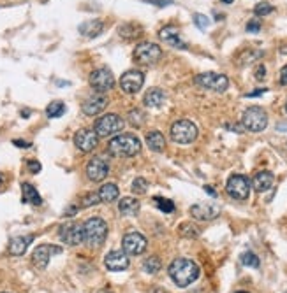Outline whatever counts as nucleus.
I'll return each instance as SVG.
<instances>
[{
	"mask_svg": "<svg viewBox=\"0 0 287 293\" xmlns=\"http://www.w3.org/2000/svg\"><path fill=\"white\" fill-rule=\"evenodd\" d=\"M169 278L180 288H187L199 278V267L188 258H176L169 265Z\"/></svg>",
	"mask_w": 287,
	"mask_h": 293,
	"instance_id": "1",
	"label": "nucleus"
},
{
	"mask_svg": "<svg viewBox=\"0 0 287 293\" xmlns=\"http://www.w3.org/2000/svg\"><path fill=\"white\" fill-rule=\"evenodd\" d=\"M109 155L117 158H129L141 151V141L134 134H122L113 137L108 144Z\"/></svg>",
	"mask_w": 287,
	"mask_h": 293,
	"instance_id": "2",
	"label": "nucleus"
},
{
	"mask_svg": "<svg viewBox=\"0 0 287 293\" xmlns=\"http://www.w3.org/2000/svg\"><path fill=\"white\" fill-rule=\"evenodd\" d=\"M83 234L85 244H88L90 247H99L104 244L106 237H108V223L99 216L90 218L83 225Z\"/></svg>",
	"mask_w": 287,
	"mask_h": 293,
	"instance_id": "3",
	"label": "nucleus"
},
{
	"mask_svg": "<svg viewBox=\"0 0 287 293\" xmlns=\"http://www.w3.org/2000/svg\"><path fill=\"white\" fill-rule=\"evenodd\" d=\"M241 125L248 132H262L268 127V114L259 106H252L241 116Z\"/></svg>",
	"mask_w": 287,
	"mask_h": 293,
	"instance_id": "4",
	"label": "nucleus"
},
{
	"mask_svg": "<svg viewBox=\"0 0 287 293\" xmlns=\"http://www.w3.org/2000/svg\"><path fill=\"white\" fill-rule=\"evenodd\" d=\"M198 127L190 119H178L171 127V139L176 144H190L198 139Z\"/></svg>",
	"mask_w": 287,
	"mask_h": 293,
	"instance_id": "5",
	"label": "nucleus"
},
{
	"mask_svg": "<svg viewBox=\"0 0 287 293\" xmlns=\"http://www.w3.org/2000/svg\"><path fill=\"white\" fill-rule=\"evenodd\" d=\"M124 119H122L118 114H106V116L99 118L95 121V130L99 137H109V135H114L118 132L124 130Z\"/></svg>",
	"mask_w": 287,
	"mask_h": 293,
	"instance_id": "6",
	"label": "nucleus"
},
{
	"mask_svg": "<svg viewBox=\"0 0 287 293\" xmlns=\"http://www.w3.org/2000/svg\"><path fill=\"white\" fill-rule=\"evenodd\" d=\"M196 85L203 86L206 90H212V92L222 93L227 90L229 86V79L224 74H217V72H204L196 76Z\"/></svg>",
	"mask_w": 287,
	"mask_h": 293,
	"instance_id": "7",
	"label": "nucleus"
},
{
	"mask_svg": "<svg viewBox=\"0 0 287 293\" xmlns=\"http://www.w3.org/2000/svg\"><path fill=\"white\" fill-rule=\"evenodd\" d=\"M59 237L65 246H80L85 241L83 225L76 221H69L59 228Z\"/></svg>",
	"mask_w": 287,
	"mask_h": 293,
	"instance_id": "8",
	"label": "nucleus"
},
{
	"mask_svg": "<svg viewBox=\"0 0 287 293\" xmlns=\"http://www.w3.org/2000/svg\"><path fill=\"white\" fill-rule=\"evenodd\" d=\"M162 49L155 43H141L138 44L136 51H134V58L143 65H154L161 60Z\"/></svg>",
	"mask_w": 287,
	"mask_h": 293,
	"instance_id": "9",
	"label": "nucleus"
},
{
	"mask_svg": "<svg viewBox=\"0 0 287 293\" xmlns=\"http://www.w3.org/2000/svg\"><path fill=\"white\" fill-rule=\"evenodd\" d=\"M225 190H227V195L235 200H247L250 195V183L245 176L235 174L227 179Z\"/></svg>",
	"mask_w": 287,
	"mask_h": 293,
	"instance_id": "10",
	"label": "nucleus"
},
{
	"mask_svg": "<svg viewBox=\"0 0 287 293\" xmlns=\"http://www.w3.org/2000/svg\"><path fill=\"white\" fill-rule=\"evenodd\" d=\"M90 86H92L95 92L99 93H106L109 92V90L114 86V76L113 72L109 71V69L102 67V69H97V71H93L90 74Z\"/></svg>",
	"mask_w": 287,
	"mask_h": 293,
	"instance_id": "11",
	"label": "nucleus"
},
{
	"mask_svg": "<svg viewBox=\"0 0 287 293\" xmlns=\"http://www.w3.org/2000/svg\"><path fill=\"white\" fill-rule=\"evenodd\" d=\"M99 144V135L93 129H81L76 132L74 135V146L80 151L83 153H90L93 151Z\"/></svg>",
	"mask_w": 287,
	"mask_h": 293,
	"instance_id": "12",
	"label": "nucleus"
},
{
	"mask_svg": "<svg viewBox=\"0 0 287 293\" xmlns=\"http://www.w3.org/2000/svg\"><path fill=\"white\" fill-rule=\"evenodd\" d=\"M122 249H124L127 255H132V257L143 255L146 251V239L139 232L125 234L124 241H122Z\"/></svg>",
	"mask_w": 287,
	"mask_h": 293,
	"instance_id": "13",
	"label": "nucleus"
},
{
	"mask_svg": "<svg viewBox=\"0 0 287 293\" xmlns=\"http://www.w3.org/2000/svg\"><path fill=\"white\" fill-rule=\"evenodd\" d=\"M108 174H109V165L102 156H93L87 163V176L93 183H99V181L104 179Z\"/></svg>",
	"mask_w": 287,
	"mask_h": 293,
	"instance_id": "14",
	"label": "nucleus"
},
{
	"mask_svg": "<svg viewBox=\"0 0 287 293\" xmlns=\"http://www.w3.org/2000/svg\"><path fill=\"white\" fill-rule=\"evenodd\" d=\"M143 85H145V76H143L141 71H127L120 79L122 90L129 95L138 93L143 88Z\"/></svg>",
	"mask_w": 287,
	"mask_h": 293,
	"instance_id": "15",
	"label": "nucleus"
},
{
	"mask_svg": "<svg viewBox=\"0 0 287 293\" xmlns=\"http://www.w3.org/2000/svg\"><path fill=\"white\" fill-rule=\"evenodd\" d=\"M129 255L125 253L124 249H113L109 251L108 255L104 257V265L108 270L111 272H120V270H125L129 267Z\"/></svg>",
	"mask_w": 287,
	"mask_h": 293,
	"instance_id": "16",
	"label": "nucleus"
},
{
	"mask_svg": "<svg viewBox=\"0 0 287 293\" xmlns=\"http://www.w3.org/2000/svg\"><path fill=\"white\" fill-rule=\"evenodd\" d=\"M106 106H108V95L97 92L90 95L87 100L83 102L81 109H83V113L87 114V116H97V114L106 109Z\"/></svg>",
	"mask_w": 287,
	"mask_h": 293,
	"instance_id": "17",
	"label": "nucleus"
},
{
	"mask_svg": "<svg viewBox=\"0 0 287 293\" xmlns=\"http://www.w3.org/2000/svg\"><path fill=\"white\" fill-rule=\"evenodd\" d=\"M60 247L59 246H50V244H43V246H37L32 253V263H34L37 269H46L48 263L51 260V255H56L60 253Z\"/></svg>",
	"mask_w": 287,
	"mask_h": 293,
	"instance_id": "18",
	"label": "nucleus"
},
{
	"mask_svg": "<svg viewBox=\"0 0 287 293\" xmlns=\"http://www.w3.org/2000/svg\"><path fill=\"white\" fill-rule=\"evenodd\" d=\"M192 218L199 221H212L220 214V207L217 204H208V202H199L190 207Z\"/></svg>",
	"mask_w": 287,
	"mask_h": 293,
	"instance_id": "19",
	"label": "nucleus"
},
{
	"mask_svg": "<svg viewBox=\"0 0 287 293\" xmlns=\"http://www.w3.org/2000/svg\"><path fill=\"white\" fill-rule=\"evenodd\" d=\"M159 37H161L164 43L169 44V46L178 48V49H187V44L183 43L182 37H180L178 28L173 27V25H167V27H164L162 30L159 32Z\"/></svg>",
	"mask_w": 287,
	"mask_h": 293,
	"instance_id": "20",
	"label": "nucleus"
},
{
	"mask_svg": "<svg viewBox=\"0 0 287 293\" xmlns=\"http://www.w3.org/2000/svg\"><path fill=\"white\" fill-rule=\"evenodd\" d=\"M32 241H34V235H20V237H13L9 241V255H13V257H20V255H23L25 251L28 249V246L32 244Z\"/></svg>",
	"mask_w": 287,
	"mask_h": 293,
	"instance_id": "21",
	"label": "nucleus"
},
{
	"mask_svg": "<svg viewBox=\"0 0 287 293\" xmlns=\"http://www.w3.org/2000/svg\"><path fill=\"white\" fill-rule=\"evenodd\" d=\"M273 174L270 171H262V172H257L256 176H254V179H252V186L256 192H259V193H264V192H268L270 188L273 186Z\"/></svg>",
	"mask_w": 287,
	"mask_h": 293,
	"instance_id": "22",
	"label": "nucleus"
},
{
	"mask_svg": "<svg viewBox=\"0 0 287 293\" xmlns=\"http://www.w3.org/2000/svg\"><path fill=\"white\" fill-rule=\"evenodd\" d=\"M139 209H141V204H139L138 199H134V197H124L120 202H118V211H120L122 216H136L139 213Z\"/></svg>",
	"mask_w": 287,
	"mask_h": 293,
	"instance_id": "23",
	"label": "nucleus"
},
{
	"mask_svg": "<svg viewBox=\"0 0 287 293\" xmlns=\"http://www.w3.org/2000/svg\"><path fill=\"white\" fill-rule=\"evenodd\" d=\"M146 146L155 153H162L166 148V139L159 130H151L146 134Z\"/></svg>",
	"mask_w": 287,
	"mask_h": 293,
	"instance_id": "24",
	"label": "nucleus"
},
{
	"mask_svg": "<svg viewBox=\"0 0 287 293\" xmlns=\"http://www.w3.org/2000/svg\"><path fill=\"white\" fill-rule=\"evenodd\" d=\"M22 200L23 204H32V205H41L43 204V199L37 193V190L32 186L30 183H23L22 184Z\"/></svg>",
	"mask_w": 287,
	"mask_h": 293,
	"instance_id": "25",
	"label": "nucleus"
},
{
	"mask_svg": "<svg viewBox=\"0 0 287 293\" xmlns=\"http://www.w3.org/2000/svg\"><path fill=\"white\" fill-rule=\"evenodd\" d=\"M143 100H145V106L148 107H161L164 104V100H166V93L161 88H151L146 92Z\"/></svg>",
	"mask_w": 287,
	"mask_h": 293,
	"instance_id": "26",
	"label": "nucleus"
},
{
	"mask_svg": "<svg viewBox=\"0 0 287 293\" xmlns=\"http://www.w3.org/2000/svg\"><path fill=\"white\" fill-rule=\"evenodd\" d=\"M102 30H104V23L101 19H92V22H85L83 25H80V34L87 37H97Z\"/></svg>",
	"mask_w": 287,
	"mask_h": 293,
	"instance_id": "27",
	"label": "nucleus"
},
{
	"mask_svg": "<svg viewBox=\"0 0 287 293\" xmlns=\"http://www.w3.org/2000/svg\"><path fill=\"white\" fill-rule=\"evenodd\" d=\"M99 197H101V202H104V204H111V202H114L118 199V186L114 183H108V184H104L99 192Z\"/></svg>",
	"mask_w": 287,
	"mask_h": 293,
	"instance_id": "28",
	"label": "nucleus"
},
{
	"mask_svg": "<svg viewBox=\"0 0 287 293\" xmlns=\"http://www.w3.org/2000/svg\"><path fill=\"white\" fill-rule=\"evenodd\" d=\"M118 34H120V37H124V39H136L141 34V27H138L136 23H127L118 30Z\"/></svg>",
	"mask_w": 287,
	"mask_h": 293,
	"instance_id": "29",
	"label": "nucleus"
},
{
	"mask_svg": "<svg viewBox=\"0 0 287 293\" xmlns=\"http://www.w3.org/2000/svg\"><path fill=\"white\" fill-rule=\"evenodd\" d=\"M161 267H162V263H161V260H159L157 257H150V258H146L145 262H143V270L146 272V274H150V276H155L159 270H161Z\"/></svg>",
	"mask_w": 287,
	"mask_h": 293,
	"instance_id": "30",
	"label": "nucleus"
},
{
	"mask_svg": "<svg viewBox=\"0 0 287 293\" xmlns=\"http://www.w3.org/2000/svg\"><path fill=\"white\" fill-rule=\"evenodd\" d=\"M65 113V104L62 100H55L46 107V116L48 118H60Z\"/></svg>",
	"mask_w": 287,
	"mask_h": 293,
	"instance_id": "31",
	"label": "nucleus"
},
{
	"mask_svg": "<svg viewBox=\"0 0 287 293\" xmlns=\"http://www.w3.org/2000/svg\"><path fill=\"white\" fill-rule=\"evenodd\" d=\"M178 232L182 234L183 237L194 239V237H198L201 230L196 225H192V223H182V225H180V228H178Z\"/></svg>",
	"mask_w": 287,
	"mask_h": 293,
	"instance_id": "32",
	"label": "nucleus"
},
{
	"mask_svg": "<svg viewBox=\"0 0 287 293\" xmlns=\"http://www.w3.org/2000/svg\"><path fill=\"white\" fill-rule=\"evenodd\" d=\"M81 207H92V205H99L101 204V197L97 192H92V193H87V195L81 197Z\"/></svg>",
	"mask_w": 287,
	"mask_h": 293,
	"instance_id": "33",
	"label": "nucleus"
},
{
	"mask_svg": "<svg viewBox=\"0 0 287 293\" xmlns=\"http://www.w3.org/2000/svg\"><path fill=\"white\" fill-rule=\"evenodd\" d=\"M129 123L132 127H136V129H139V127L145 123V113H143L141 109H132L129 113Z\"/></svg>",
	"mask_w": 287,
	"mask_h": 293,
	"instance_id": "34",
	"label": "nucleus"
},
{
	"mask_svg": "<svg viewBox=\"0 0 287 293\" xmlns=\"http://www.w3.org/2000/svg\"><path fill=\"white\" fill-rule=\"evenodd\" d=\"M241 263H243L245 267H254V269H257L259 267V258H257V255H254L252 251H245L243 255H241Z\"/></svg>",
	"mask_w": 287,
	"mask_h": 293,
	"instance_id": "35",
	"label": "nucleus"
},
{
	"mask_svg": "<svg viewBox=\"0 0 287 293\" xmlns=\"http://www.w3.org/2000/svg\"><path fill=\"white\" fill-rule=\"evenodd\" d=\"M259 56H262V53L261 51H252V49H248V51H245L243 55L240 56V64L238 65H247V64H252L254 60H257Z\"/></svg>",
	"mask_w": 287,
	"mask_h": 293,
	"instance_id": "36",
	"label": "nucleus"
},
{
	"mask_svg": "<svg viewBox=\"0 0 287 293\" xmlns=\"http://www.w3.org/2000/svg\"><path fill=\"white\" fill-rule=\"evenodd\" d=\"M146 190H148V181H146L145 177H136V179L132 181V192L134 193L143 195V193H146Z\"/></svg>",
	"mask_w": 287,
	"mask_h": 293,
	"instance_id": "37",
	"label": "nucleus"
},
{
	"mask_svg": "<svg viewBox=\"0 0 287 293\" xmlns=\"http://www.w3.org/2000/svg\"><path fill=\"white\" fill-rule=\"evenodd\" d=\"M154 200L157 202V207L161 209L162 213H173L175 211V204L169 199H161V197H155Z\"/></svg>",
	"mask_w": 287,
	"mask_h": 293,
	"instance_id": "38",
	"label": "nucleus"
},
{
	"mask_svg": "<svg viewBox=\"0 0 287 293\" xmlns=\"http://www.w3.org/2000/svg\"><path fill=\"white\" fill-rule=\"evenodd\" d=\"M272 11H273V7H272V4H268V2H259L256 6V9H254V12H256L257 16H266Z\"/></svg>",
	"mask_w": 287,
	"mask_h": 293,
	"instance_id": "39",
	"label": "nucleus"
},
{
	"mask_svg": "<svg viewBox=\"0 0 287 293\" xmlns=\"http://www.w3.org/2000/svg\"><path fill=\"white\" fill-rule=\"evenodd\" d=\"M194 22H196V25H198V27L201 28V30H206L208 25H210V18H206L204 14H196V16H194Z\"/></svg>",
	"mask_w": 287,
	"mask_h": 293,
	"instance_id": "40",
	"label": "nucleus"
},
{
	"mask_svg": "<svg viewBox=\"0 0 287 293\" xmlns=\"http://www.w3.org/2000/svg\"><path fill=\"white\" fill-rule=\"evenodd\" d=\"M27 167H28V171L34 172V174L41 172V163L37 162V160H28V162H27Z\"/></svg>",
	"mask_w": 287,
	"mask_h": 293,
	"instance_id": "41",
	"label": "nucleus"
},
{
	"mask_svg": "<svg viewBox=\"0 0 287 293\" xmlns=\"http://www.w3.org/2000/svg\"><path fill=\"white\" fill-rule=\"evenodd\" d=\"M259 28H261V25H259V22H256V19H252V22L247 25V32H259Z\"/></svg>",
	"mask_w": 287,
	"mask_h": 293,
	"instance_id": "42",
	"label": "nucleus"
},
{
	"mask_svg": "<svg viewBox=\"0 0 287 293\" xmlns=\"http://www.w3.org/2000/svg\"><path fill=\"white\" fill-rule=\"evenodd\" d=\"M264 74H266L264 65H259V67L256 69V79L257 81H262V79H264Z\"/></svg>",
	"mask_w": 287,
	"mask_h": 293,
	"instance_id": "43",
	"label": "nucleus"
},
{
	"mask_svg": "<svg viewBox=\"0 0 287 293\" xmlns=\"http://www.w3.org/2000/svg\"><path fill=\"white\" fill-rule=\"evenodd\" d=\"M145 2H148V4H155V6H169V4H173V0H145Z\"/></svg>",
	"mask_w": 287,
	"mask_h": 293,
	"instance_id": "44",
	"label": "nucleus"
},
{
	"mask_svg": "<svg viewBox=\"0 0 287 293\" xmlns=\"http://www.w3.org/2000/svg\"><path fill=\"white\" fill-rule=\"evenodd\" d=\"M280 85L287 86V65H284L280 71Z\"/></svg>",
	"mask_w": 287,
	"mask_h": 293,
	"instance_id": "45",
	"label": "nucleus"
},
{
	"mask_svg": "<svg viewBox=\"0 0 287 293\" xmlns=\"http://www.w3.org/2000/svg\"><path fill=\"white\" fill-rule=\"evenodd\" d=\"M266 92H268L266 88H262V90H254L252 93H247L245 97H247V98H250V97H261V95H264Z\"/></svg>",
	"mask_w": 287,
	"mask_h": 293,
	"instance_id": "46",
	"label": "nucleus"
},
{
	"mask_svg": "<svg viewBox=\"0 0 287 293\" xmlns=\"http://www.w3.org/2000/svg\"><path fill=\"white\" fill-rule=\"evenodd\" d=\"M13 144H14V146L23 148V150H27V148H30V142H27V141H20V139H14Z\"/></svg>",
	"mask_w": 287,
	"mask_h": 293,
	"instance_id": "47",
	"label": "nucleus"
},
{
	"mask_svg": "<svg viewBox=\"0 0 287 293\" xmlns=\"http://www.w3.org/2000/svg\"><path fill=\"white\" fill-rule=\"evenodd\" d=\"M204 190H206V193H208V195L217 197V192H215V190H213L212 186H204Z\"/></svg>",
	"mask_w": 287,
	"mask_h": 293,
	"instance_id": "48",
	"label": "nucleus"
},
{
	"mask_svg": "<svg viewBox=\"0 0 287 293\" xmlns=\"http://www.w3.org/2000/svg\"><path fill=\"white\" fill-rule=\"evenodd\" d=\"M150 293H167V291L162 290V288H154V290H151Z\"/></svg>",
	"mask_w": 287,
	"mask_h": 293,
	"instance_id": "49",
	"label": "nucleus"
},
{
	"mask_svg": "<svg viewBox=\"0 0 287 293\" xmlns=\"http://www.w3.org/2000/svg\"><path fill=\"white\" fill-rule=\"evenodd\" d=\"M222 2H224V4H233L235 0H222Z\"/></svg>",
	"mask_w": 287,
	"mask_h": 293,
	"instance_id": "50",
	"label": "nucleus"
},
{
	"mask_svg": "<svg viewBox=\"0 0 287 293\" xmlns=\"http://www.w3.org/2000/svg\"><path fill=\"white\" fill-rule=\"evenodd\" d=\"M99 293H111V291H109V290H101Z\"/></svg>",
	"mask_w": 287,
	"mask_h": 293,
	"instance_id": "51",
	"label": "nucleus"
},
{
	"mask_svg": "<svg viewBox=\"0 0 287 293\" xmlns=\"http://www.w3.org/2000/svg\"><path fill=\"white\" fill-rule=\"evenodd\" d=\"M0 186H2V177H0Z\"/></svg>",
	"mask_w": 287,
	"mask_h": 293,
	"instance_id": "52",
	"label": "nucleus"
},
{
	"mask_svg": "<svg viewBox=\"0 0 287 293\" xmlns=\"http://www.w3.org/2000/svg\"><path fill=\"white\" fill-rule=\"evenodd\" d=\"M285 113H287V102H285Z\"/></svg>",
	"mask_w": 287,
	"mask_h": 293,
	"instance_id": "53",
	"label": "nucleus"
},
{
	"mask_svg": "<svg viewBox=\"0 0 287 293\" xmlns=\"http://www.w3.org/2000/svg\"><path fill=\"white\" fill-rule=\"evenodd\" d=\"M238 293H247V291H238Z\"/></svg>",
	"mask_w": 287,
	"mask_h": 293,
	"instance_id": "54",
	"label": "nucleus"
}]
</instances>
